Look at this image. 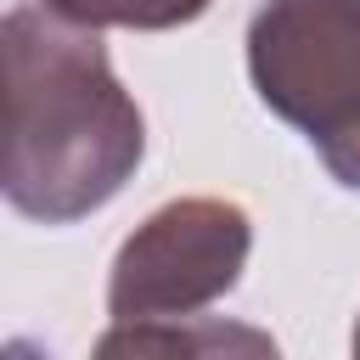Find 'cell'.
Segmentation results:
<instances>
[{"label":"cell","instance_id":"1","mask_svg":"<svg viewBox=\"0 0 360 360\" xmlns=\"http://www.w3.org/2000/svg\"><path fill=\"white\" fill-rule=\"evenodd\" d=\"M6 197L39 225L101 208L141 163L146 129L118 90L96 28L51 6L6 17Z\"/></svg>","mask_w":360,"mask_h":360},{"label":"cell","instance_id":"2","mask_svg":"<svg viewBox=\"0 0 360 360\" xmlns=\"http://www.w3.org/2000/svg\"><path fill=\"white\" fill-rule=\"evenodd\" d=\"M248 68L326 169L360 191V0H270L248 28Z\"/></svg>","mask_w":360,"mask_h":360},{"label":"cell","instance_id":"3","mask_svg":"<svg viewBox=\"0 0 360 360\" xmlns=\"http://www.w3.org/2000/svg\"><path fill=\"white\" fill-rule=\"evenodd\" d=\"M253 231L236 202L186 197L158 208L112 259L107 309L118 326L146 321H202L214 298H225L248 264Z\"/></svg>","mask_w":360,"mask_h":360},{"label":"cell","instance_id":"4","mask_svg":"<svg viewBox=\"0 0 360 360\" xmlns=\"http://www.w3.org/2000/svg\"><path fill=\"white\" fill-rule=\"evenodd\" d=\"M45 6L84 28H174L191 22L208 0H45Z\"/></svg>","mask_w":360,"mask_h":360},{"label":"cell","instance_id":"5","mask_svg":"<svg viewBox=\"0 0 360 360\" xmlns=\"http://www.w3.org/2000/svg\"><path fill=\"white\" fill-rule=\"evenodd\" d=\"M354 354H360V326H354Z\"/></svg>","mask_w":360,"mask_h":360}]
</instances>
